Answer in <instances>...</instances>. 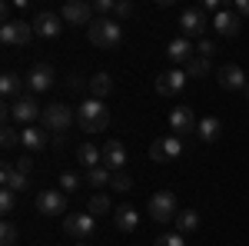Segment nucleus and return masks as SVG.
<instances>
[{"mask_svg": "<svg viewBox=\"0 0 249 246\" xmlns=\"http://www.w3.org/2000/svg\"><path fill=\"white\" fill-rule=\"evenodd\" d=\"M179 153H183V136H160V140H153V147H150V156H153L156 163L179 160Z\"/></svg>", "mask_w": 249, "mask_h": 246, "instance_id": "11", "label": "nucleus"}, {"mask_svg": "<svg viewBox=\"0 0 249 246\" xmlns=\"http://www.w3.org/2000/svg\"><path fill=\"white\" fill-rule=\"evenodd\" d=\"M196 127H199V120L193 116V110L190 107H173L170 110V130L173 133H196Z\"/></svg>", "mask_w": 249, "mask_h": 246, "instance_id": "17", "label": "nucleus"}, {"mask_svg": "<svg viewBox=\"0 0 249 246\" xmlns=\"http://www.w3.org/2000/svg\"><path fill=\"white\" fill-rule=\"evenodd\" d=\"M87 213H100V216H103V213H110V196H107V193H96V196H90V203H87Z\"/></svg>", "mask_w": 249, "mask_h": 246, "instance_id": "30", "label": "nucleus"}, {"mask_svg": "<svg viewBox=\"0 0 249 246\" xmlns=\"http://www.w3.org/2000/svg\"><path fill=\"white\" fill-rule=\"evenodd\" d=\"M60 17H63V23L90 27V23H93V3H83V0H70V3H63Z\"/></svg>", "mask_w": 249, "mask_h": 246, "instance_id": "12", "label": "nucleus"}, {"mask_svg": "<svg viewBox=\"0 0 249 246\" xmlns=\"http://www.w3.org/2000/svg\"><path fill=\"white\" fill-rule=\"evenodd\" d=\"M77 160H80V167L93 170V167H100V163H103V153L96 150L93 143H80V147H77Z\"/></svg>", "mask_w": 249, "mask_h": 246, "instance_id": "25", "label": "nucleus"}, {"mask_svg": "<svg viewBox=\"0 0 249 246\" xmlns=\"http://www.w3.org/2000/svg\"><path fill=\"white\" fill-rule=\"evenodd\" d=\"M232 10H236L239 17H249V0H232Z\"/></svg>", "mask_w": 249, "mask_h": 246, "instance_id": "41", "label": "nucleus"}, {"mask_svg": "<svg viewBox=\"0 0 249 246\" xmlns=\"http://www.w3.org/2000/svg\"><path fill=\"white\" fill-rule=\"evenodd\" d=\"M77 127L83 133H103L110 127V110L100 100H87L77 107Z\"/></svg>", "mask_w": 249, "mask_h": 246, "instance_id": "2", "label": "nucleus"}, {"mask_svg": "<svg viewBox=\"0 0 249 246\" xmlns=\"http://www.w3.org/2000/svg\"><path fill=\"white\" fill-rule=\"evenodd\" d=\"M196 136H199L203 143H216V140L223 136V120H219V116H203L199 127H196Z\"/></svg>", "mask_w": 249, "mask_h": 246, "instance_id": "22", "label": "nucleus"}, {"mask_svg": "<svg viewBox=\"0 0 249 246\" xmlns=\"http://www.w3.org/2000/svg\"><path fill=\"white\" fill-rule=\"evenodd\" d=\"M87 37L93 47H103V50H116L123 43V23L113 17H96L90 27H87Z\"/></svg>", "mask_w": 249, "mask_h": 246, "instance_id": "1", "label": "nucleus"}, {"mask_svg": "<svg viewBox=\"0 0 249 246\" xmlns=\"http://www.w3.org/2000/svg\"><path fill=\"white\" fill-rule=\"evenodd\" d=\"M0 143H3V150H14L20 143V133L14 130V127H3V136H0Z\"/></svg>", "mask_w": 249, "mask_h": 246, "instance_id": "36", "label": "nucleus"}, {"mask_svg": "<svg viewBox=\"0 0 249 246\" xmlns=\"http://www.w3.org/2000/svg\"><path fill=\"white\" fill-rule=\"evenodd\" d=\"M20 143L30 153H40L47 147V130H40V127H23V130H20Z\"/></svg>", "mask_w": 249, "mask_h": 246, "instance_id": "23", "label": "nucleus"}, {"mask_svg": "<svg viewBox=\"0 0 249 246\" xmlns=\"http://www.w3.org/2000/svg\"><path fill=\"white\" fill-rule=\"evenodd\" d=\"M60 189H63V193H77L80 189V176L70 173V170H63L60 173Z\"/></svg>", "mask_w": 249, "mask_h": 246, "instance_id": "32", "label": "nucleus"}, {"mask_svg": "<svg viewBox=\"0 0 249 246\" xmlns=\"http://www.w3.org/2000/svg\"><path fill=\"white\" fill-rule=\"evenodd\" d=\"M37 209L43 216H60V213H67V193H63V189H43L37 196Z\"/></svg>", "mask_w": 249, "mask_h": 246, "instance_id": "14", "label": "nucleus"}, {"mask_svg": "<svg viewBox=\"0 0 249 246\" xmlns=\"http://www.w3.org/2000/svg\"><path fill=\"white\" fill-rule=\"evenodd\" d=\"M10 114H14V120L23 123V127H34L37 120H43V110H40V103H37L34 94H23L20 100H14V103H10Z\"/></svg>", "mask_w": 249, "mask_h": 246, "instance_id": "4", "label": "nucleus"}, {"mask_svg": "<svg viewBox=\"0 0 249 246\" xmlns=\"http://www.w3.org/2000/svg\"><path fill=\"white\" fill-rule=\"evenodd\" d=\"M14 167H17V170L23 173V176H30V170H34V160H30V156H20V160L14 163Z\"/></svg>", "mask_w": 249, "mask_h": 246, "instance_id": "40", "label": "nucleus"}, {"mask_svg": "<svg viewBox=\"0 0 249 246\" xmlns=\"http://www.w3.org/2000/svg\"><path fill=\"white\" fill-rule=\"evenodd\" d=\"M87 180H90V187H110V183H113V170L100 163L93 170H87Z\"/></svg>", "mask_w": 249, "mask_h": 246, "instance_id": "28", "label": "nucleus"}, {"mask_svg": "<svg viewBox=\"0 0 249 246\" xmlns=\"http://www.w3.org/2000/svg\"><path fill=\"white\" fill-rule=\"evenodd\" d=\"M87 87H90V96L103 103V96H110V90H113V76H110V74H96Z\"/></svg>", "mask_w": 249, "mask_h": 246, "instance_id": "26", "label": "nucleus"}, {"mask_svg": "<svg viewBox=\"0 0 249 246\" xmlns=\"http://www.w3.org/2000/svg\"><path fill=\"white\" fill-rule=\"evenodd\" d=\"M67 90H83V80H80V76H67Z\"/></svg>", "mask_w": 249, "mask_h": 246, "instance_id": "42", "label": "nucleus"}, {"mask_svg": "<svg viewBox=\"0 0 249 246\" xmlns=\"http://www.w3.org/2000/svg\"><path fill=\"white\" fill-rule=\"evenodd\" d=\"M73 246H87V243H73Z\"/></svg>", "mask_w": 249, "mask_h": 246, "instance_id": "44", "label": "nucleus"}, {"mask_svg": "<svg viewBox=\"0 0 249 246\" xmlns=\"http://www.w3.org/2000/svg\"><path fill=\"white\" fill-rule=\"evenodd\" d=\"M0 209L3 213H14L17 209V193L14 189H0Z\"/></svg>", "mask_w": 249, "mask_h": 246, "instance_id": "34", "label": "nucleus"}, {"mask_svg": "<svg viewBox=\"0 0 249 246\" xmlns=\"http://www.w3.org/2000/svg\"><path fill=\"white\" fill-rule=\"evenodd\" d=\"M196 54H199V57H210V54H216V43H213V40H199V43H196Z\"/></svg>", "mask_w": 249, "mask_h": 246, "instance_id": "39", "label": "nucleus"}, {"mask_svg": "<svg viewBox=\"0 0 249 246\" xmlns=\"http://www.w3.org/2000/svg\"><path fill=\"white\" fill-rule=\"evenodd\" d=\"M166 57H170L176 67H179V63L186 67V63L196 57V47H193L186 37H176V40H170V47H166Z\"/></svg>", "mask_w": 249, "mask_h": 246, "instance_id": "19", "label": "nucleus"}, {"mask_svg": "<svg viewBox=\"0 0 249 246\" xmlns=\"http://www.w3.org/2000/svg\"><path fill=\"white\" fill-rule=\"evenodd\" d=\"M110 187H113L116 193H130V189H133V180L120 170V173H113V183H110Z\"/></svg>", "mask_w": 249, "mask_h": 246, "instance_id": "33", "label": "nucleus"}, {"mask_svg": "<svg viewBox=\"0 0 249 246\" xmlns=\"http://www.w3.org/2000/svg\"><path fill=\"white\" fill-rule=\"evenodd\" d=\"M150 216L156 223H176L179 216V203H176V193L173 189H160L150 196Z\"/></svg>", "mask_w": 249, "mask_h": 246, "instance_id": "3", "label": "nucleus"}, {"mask_svg": "<svg viewBox=\"0 0 249 246\" xmlns=\"http://www.w3.org/2000/svg\"><path fill=\"white\" fill-rule=\"evenodd\" d=\"M153 246H186V240L179 236V233H163V236H156Z\"/></svg>", "mask_w": 249, "mask_h": 246, "instance_id": "35", "label": "nucleus"}, {"mask_svg": "<svg viewBox=\"0 0 249 246\" xmlns=\"http://www.w3.org/2000/svg\"><path fill=\"white\" fill-rule=\"evenodd\" d=\"M216 76H219V87H223V90H246V83H249V74L239 67V63H226V67H219Z\"/></svg>", "mask_w": 249, "mask_h": 246, "instance_id": "13", "label": "nucleus"}, {"mask_svg": "<svg viewBox=\"0 0 249 246\" xmlns=\"http://www.w3.org/2000/svg\"><path fill=\"white\" fill-rule=\"evenodd\" d=\"M63 229H67L73 240H90V236L96 233V216L93 213H67Z\"/></svg>", "mask_w": 249, "mask_h": 246, "instance_id": "8", "label": "nucleus"}, {"mask_svg": "<svg viewBox=\"0 0 249 246\" xmlns=\"http://www.w3.org/2000/svg\"><path fill=\"white\" fill-rule=\"evenodd\" d=\"M213 27H216V34H223V37H236L239 30H243V17L230 10V7H223L216 17H213Z\"/></svg>", "mask_w": 249, "mask_h": 246, "instance_id": "16", "label": "nucleus"}, {"mask_svg": "<svg viewBox=\"0 0 249 246\" xmlns=\"http://www.w3.org/2000/svg\"><path fill=\"white\" fill-rule=\"evenodd\" d=\"M30 27H34V37L53 40V37H60V30H63V17L53 14V10H40L37 17L30 20Z\"/></svg>", "mask_w": 249, "mask_h": 246, "instance_id": "9", "label": "nucleus"}, {"mask_svg": "<svg viewBox=\"0 0 249 246\" xmlns=\"http://www.w3.org/2000/svg\"><path fill=\"white\" fill-rule=\"evenodd\" d=\"M77 116L70 114V107L67 103H50L47 110H43V127L50 133H57V136H63V133L70 130V123H73Z\"/></svg>", "mask_w": 249, "mask_h": 246, "instance_id": "5", "label": "nucleus"}, {"mask_svg": "<svg viewBox=\"0 0 249 246\" xmlns=\"http://www.w3.org/2000/svg\"><path fill=\"white\" fill-rule=\"evenodd\" d=\"M0 183H3V189H14V193H23V189L30 187L27 176H23L14 163H3V167H0Z\"/></svg>", "mask_w": 249, "mask_h": 246, "instance_id": "20", "label": "nucleus"}, {"mask_svg": "<svg viewBox=\"0 0 249 246\" xmlns=\"http://www.w3.org/2000/svg\"><path fill=\"white\" fill-rule=\"evenodd\" d=\"M199 229V213L196 209H179V216H176V233L183 236V233H196Z\"/></svg>", "mask_w": 249, "mask_h": 246, "instance_id": "27", "label": "nucleus"}, {"mask_svg": "<svg viewBox=\"0 0 249 246\" xmlns=\"http://www.w3.org/2000/svg\"><path fill=\"white\" fill-rule=\"evenodd\" d=\"M17 236H20V229L10 223V220H3V227H0V243L3 246H14L17 243Z\"/></svg>", "mask_w": 249, "mask_h": 246, "instance_id": "31", "label": "nucleus"}, {"mask_svg": "<svg viewBox=\"0 0 249 246\" xmlns=\"http://www.w3.org/2000/svg\"><path fill=\"white\" fill-rule=\"evenodd\" d=\"M183 70H186V76H206L210 74V57H199V54H196Z\"/></svg>", "mask_w": 249, "mask_h": 246, "instance_id": "29", "label": "nucleus"}, {"mask_svg": "<svg viewBox=\"0 0 249 246\" xmlns=\"http://www.w3.org/2000/svg\"><path fill=\"white\" fill-rule=\"evenodd\" d=\"M133 14V3L130 0H116V7H113V20H126Z\"/></svg>", "mask_w": 249, "mask_h": 246, "instance_id": "37", "label": "nucleus"}, {"mask_svg": "<svg viewBox=\"0 0 249 246\" xmlns=\"http://www.w3.org/2000/svg\"><path fill=\"white\" fill-rule=\"evenodd\" d=\"M23 87H27V80H20V76L10 74V70L0 76V94L7 96V100H20V96H23Z\"/></svg>", "mask_w": 249, "mask_h": 246, "instance_id": "24", "label": "nucleus"}, {"mask_svg": "<svg viewBox=\"0 0 249 246\" xmlns=\"http://www.w3.org/2000/svg\"><path fill=\"white\" fill-rule=\"evenodd\" d=\"M243 94H246V96H249V83H246V90H243Z\"/></svg>", "mask_w": 249, "mask_h": 246, "instance_id": "43", "label": "nucleus"}, {"mask_svg": "<svg viewBox=\"0 0 249 246\" xmlns=\"http://www.w3.org/2000/svg\"><path fill=\"white\" fill-rule=\"evenodd\" d=\"M23 80H27L30 94H43V90L53 87V67L50 63H37V67H30V74L23 76Z\"/></svg>", "mask_w": 249, "mask_h": 246, "instance_id": "15", "label": "nucleus"}, {"mask_svg": "<svg viewBox=\"0 0 249 246\" xmlns=\"http://www.w3.org/2000/svg\"><path fill=\"white\" fill-rule=\"evenodd\" d=\"M186 70L183 67H173V70H163V74L153 80V87H156V94L160 96H176V94H183V87H186Z\"/></svg>", "mask_w": 249, "mask_h": 246, "instance_id": "7", "label": "nucleus"}, {"mask_svg": "<svg viewBox=\"0 0 249 246\" xmlns=\"http://www.w3.org/2000/svg\"><path fill=\"white\" fill-rule=\"evenodd\" d=\"M30 37H34V27L23 23V20H10V23L0 27V43L3 47H23V43H30Z\"/></svg>", "mask_w": 249, "mask_h": 246, "instance_id": "10", "label": "nucleus"}, {"mask_svg": "<svg viewBox=\"0 0 249 246\" xmlns=\"http://www.w3.org/2000/svg\"><path fill=\"white\" fill-rule=\"evenodd\" d=\"M206 27H210V20H206V10H203V7H190V10L179 14V37H186V40L203 37Z\"/></svg>", "mask_w": 249, "mask_h": 246, "instance_id": "6", "label": "nucleus"}, {"mask_svg": "<svg viewBox=\"0 0 249 246\" xmlns=\"http://www.w3.org/2000/svg\"><path fill=\"white\" fill-rule=\"evenodd\" d=\"M100 153H103V167H110L113 173H120L126 167V147H123L120 140H107Z\"/></svg>", "mask_w": 249, "mask_h": 246, "instance_id": "18", "label": "nucleus"}, {"mask_svg": "<svg viewBox=\"0 0 249 246\" xmlns=\"http://www.w3.org/2000/svg\"><path fill=\"white\" fill-rule=\"evenodd\" d=\"M113 223H116V229H123V233H133V229L140 227V213H136L130 203H123V207L113 209Z\"/></svg>", "mask_w": 249, "mask_h": 246, "instance_id": "21", "label": "nucleus"}, {"mask_svg": "<svg viewBox=\"0 0 249 246\" xmlns=\"http://www.w3.org/2000/svg\"><path fill=\"white\" fill-rule=\"evenodd\" d=\"M113 7H116V0H96V3H93V14H96V17H110V14H113Z\"/></svg>", "mask_w": 249, "mask_h": 246, "instance_id": "38", "label": "nucleus"}]
</instances>
